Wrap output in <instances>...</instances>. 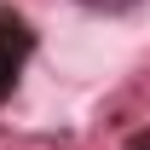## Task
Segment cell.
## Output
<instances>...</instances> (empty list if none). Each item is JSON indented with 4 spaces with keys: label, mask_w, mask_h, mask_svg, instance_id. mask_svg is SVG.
<instances>
[{
    "label": "cell",
    "mask_w": 150,
    "mask_h": 150,
    "mask_svg": "<svg viewBox=\"0 0 150 150\" xmlns=\"http://www.w3.org/2000/svg\"><path fill=\"white\" fill-rule=\"evenodd\" d=\"M23 46H29V35H23V23L0 6V93L18 81V64H23Z\"/></svg>",
    "instance_id": "cell-1"
}]
</instances>
